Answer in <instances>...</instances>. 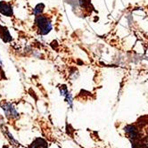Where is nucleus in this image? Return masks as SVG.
<instances>
[{"mask_svg":"<svg viewBox=\"0 0 148 148\" xmlns=\"http://www.w3.org/2000/svg\"><path fill=\"white\" fill-rule=\"evenodd\" d=\"M36 24L38 26V29L39 33L42 35H46L49 33V31L52 29V23L51 21L44 15H38L36 18Z\"/></svg>","mask_w":148,"mask_h":148,"instance_id":"nucleus-1","label":"nucleus"},{"mask_svg":"<svg viewBox=\"0 0 148 148\" xmlns=\"http://www.w3.org/2000/svg\"><path fill=\"white\" fill-rule=\"evenodd\" d=\"M2 107L7 118L15 119L19 117V114L17 113V112L15 111V109L13 107V105L11 103H5V104L2 103Z\"/></svg>","mask_w":148,"mask_h":148,"instance_id":"nucleus-2","label":"nucleus"},{"mask_svg":"<svg viewBox=\"0 0 148 148\" xmlns=\"http://www.w3.org/2000/svg\"><path fill=\"white\" fill-rule=\"evenodd\" d=\"M125 131L127 132V134L129 135V136L130 137V138L133 139V141L138 138L139 133H138V130L136 129V127H134L132 125L127 126L125 128Z\"/></svg>","mask_w":148,"mask_h":148,"instance_id":"nucleus-3","label":"nucleus"},{"mask_svg":"<svg viewBox=\"0 0 148 148\" xmlns=\"http://www.w3.org/2000/svg\"><path fill=\"white\" fill-rule=\"evenodd\" d=\"M0 13L5 16H12L13 15V8L9 4L0 2Z\"/></svg>","mask_w":148,"mask_h":148,"instance_id":"nucleus-4","label":"nucleus"},{"mask_svg":"<svg viewBox=\"0 0 148 148\" xmlns=\"http://www.w3.org/2000/svg\"><path fill=\"white\" fill-rule=\"evenodd\" d=\"M0 37L3 38V40L5 42H9L11 40V36L9 34V31L7 30L6 28L3 27V26H0Z\"/></svg>","mask_w":148,"mask_h":148,"instance_id":"nucleus-5","label":"nucleus"},{"mask_svg":"<svg viewBox=\"0 0 148 148\" xmlns=\"http://www.w3.org/2000/svg\"><path fill=\"white\" fill-rule=\"evenodd\" d=\"M43 9H44V5L43 4H39L35 8H34V14L36 16H38L42 14V12H43Z\"/></svg>","mask_w":148,"mask_h":148,"instance_id":"nucleus-6","label":"nucleus"},{"mask_svg":"<svg viewBox=\"0 0 148 148\" xmlns=\"http://www.w3.org/2000/svg\"><path fill=\"white\" fill-rule=\"evenodd\" d=\"M80 6L83 8H87L90 5V0H79Z\"/></svg>","mask_w":148,"mask_h":148,"instance_id":"nucleus-7","label":"nucleus"}]
</instances>
